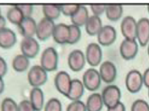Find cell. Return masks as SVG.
I'll use <instances>...</instances> for the list:
<instances>
[{"label":"cell","mask_w":149,"mask_h":111,"mask_svg":"<svg viewBox=\"0 0 149 111\" xmlns=\"http://www.w3.org/2000/svg\"><path fill=\"white\" fill-rule=\"evenodd\" d=\"M84 27L88 35L95 36L98 34L103 26L100 17L92 15L91 16H89Z\"/></svg>","instance_id":"22"},{"label":"cell","mask_w":149,"mask_h":111,"mask_svg":"<svg viewBox=\"0 0 149 111\" xmlns=\"http://www.w3.org/2000/svg\"><path fill=\"white\" fill-rule=\"evenodd\" d=\"M7 18L10 22L18 26L22 21L24 17L18 5H14L8 10L7 13Z\"/></svg>","instance_id":"27"},{"label":"cell","mask_w":149,"mask_h":111,"mask_svg":"<svg viewBox=\"0 0 149 111\" xmlns=\"http://www.w3.org/2000/svg\"><path fill=\"white\" fill-rule=\"evenodd\" d=\"M126 88L130 93L140 91L143 86V75L137 70H132L127 73L125 78Z\"/></svg>","instance_id":"6"},{"label":"cell","mask_w":149,"mask_h":111,"mask_svg":"<svg viewBox=\"0 0 149 111\" xmlns=\"http://www.w3.org/2000/svg\"><path fill=\"white\" fill-rule=\"evenodd\" d=\"M42 13L44 18L54 21L61 14V7L60 5H42Z\"/></svg>","instance_id":"26"},{"label":"cell","mask_w":149,"mask_h":111,"mask_svg":"<svg viewBox=\"0 0 149 111\" xmlns=\"http://www.w3.org/2000/svg\"><path fill=\"white\" fill-rule=\"evenodd\" d=\"M2 13H1V9H0V17H2Z\"/></svg>","instance_id":"43"},{"label":"cell","mask_w":149,"mask_h":111,"mask_svg":"<svg viewBox=\"0 0 149 111\" xmlns=\"http://www.w3.org/2000/svg\"><path fill=\"white\" fill-rule=\"evenodd\" d=\"M148 96H149V89H148Z\"/></svg>","instance_id":"45"},{"label":"cell","mask_w":149,"mask_h":111,"mask_svg":"<svg viewBox=\"0 0 149 111\" xmlns=\"http://www.w3.org/2000/svg\"><path fill=\"white\" fill-rule=\"evenodd\" d=\"M123 10V6L121 5H107L104 13L108 20L117 21L122 16Z\"/></svg>","instance_id":"24"},{"label":"cell","mask_w":149,"mask_h":111,"mask_svg":"<svg viewBox=\"0 0 149 111\" xmlns=\"http://www.w3.org/2000/svg\"><path fill=\"white\" fill-rule=\"evenodd\" d=\"M148 56H149V43H148Z\"/></svg>","instance_id":"42"},{"label":"cell","mask_w":149,"mask_h":111,"mask_svg":"<svg viewBox=\"0 0 149 111\" xmlns=\"http://www.w3.org/2000/svg\"><path fill=\"white\" fill-rule=\"evenodd\" d=\"M101 77L98 70L94 68H89L83 75L82 83L84 88L91 91H97L101 85Z\"/></svg>","instance_id":"4"},{"label":"cell","mask_w":149,"mask_h":111,"mask_svg":"<svg viewBox=\"0 0 149 111\" xmlns=\"http://www.w3.org/2000/svg\"><path fill=\"white\" fill-rule=\"evenodd\" d=\"M80 5L72 4V5H60L61 7V13L65 16L71 17L74 13L78 10Z\"/></svg>","instance_id":"31"},{"label":"cell","mask_w":149,"mask_h":111,"mask_svg":"<svg viewBox=\"0 0 149 111\" xmlns=\"http://www.w3.org/2000/svg\"><path fill=\"white\" fill-rule=\"evenodd\" d=\"M70 27V38H69L67 44L73 45L78 43L81 37V28L75 25H69Z\"/></svg>","instance_id":"28"},{"label":"cell","mask_w":149,"mask_h":111,"mask_svg":"<svg viewBox=\"0 0 149 111\" xmlns=\"http://www.w3.org/2000/svg\"><path fill=\"white\" fill-rule=\"evenodd\" d=\"M18 31L24 37H34L36 34L37 22L34 18H24L18 25Z\"/></svg>","instance_id":"17"},{"label":"cell","mask_w":149,"mask_h":111,"mask_svg":"<svg viewBox=\"0 0 149 111\" xmlns=\"http://www.w3.org/2000/svg\"><path fill=\"white\" fill-rule=\"evenodd\" d=\"M6 20L3 16L0 17V31L6 28Z\"/></svg>","instance_id":"40"},{"label":"cell","mask_w":149,"mask_h":111,"mask_svg":"<svg viewBox=\"0 0 149 111\" xmlns=\"http://www.w3.org/2000/svg\"><path fill=\"white\" fill-rule=\"evenodd\" d=\"M106 7L107 5H90V8L92 12L93 15L100 17L104 13H105Z\"/></svg>","instance_id":"34"},{"label":"cell","mask_w":149,"mask_h":111,"mask_svg":"<svg viewBox=\"0 0 149 111\" xmlns=\"http://www.w3.org/2000/svg\"><path fill=\"white\" fill-rule=\"evenodd\" d=\"M29 102L36 111H41L45 106V96L40 88H32L30 91Z\"/></svg>","instance_id":"18"},{"label":"cell","mask_w":149,"mask_h":111,"mask_svg":"<svg viewBox=\"0 0 149 111\" xmlns=\"http://www.w3.org/2000/svg\"><path fill=\"white\" fill-rule=\"evenodd\" d=\"M137 21L132 16H126L121 23V31L124 38L136 40Z\"/></svg>","instance_id":"15"},{"label":"cell","mask_w":149,"mask_h":111,"mask_svg":"<svg viewBox=\"0 0 149 111\" xmlns=\"http://www.w3.org/2000/svg\"><path fill=\"white\" fill-rule=\"evenodd\" d=\"M143 85H145L148 89H149V68H148L143 73Z\"/></svg>","instance_id":"39"},{"label":"cell","mask_w":149,"mask_h":111,"mask_svg":"<svg viewBox=\"0 0 149 111\" xmlns=\"http://www.w3.org/2000/svg\"><path fill=\"white\" fill-rule=\"evenodd\" d=\"M84 89L85 88L81 80L78 79H73L72 80L70 91L66 97L72 101L80 100V99L84 95Z\"/></svg>","instance_id":"20"},{"label":"cell","mask_w":149,"mask_h":111,"mask_svg":"<svg viewBox=\"0 0 149 111\" xmlns=\"http://www.w3.org/2000/svg\"><path fill=\"white\" fill-rule=\"evenodd\" d=\"M117 32L116 29L110 25L103 26L98 34H97L99 45L109 46L116 40Z\"/></svg>","instance_id":"9"},{"label":"cell","mask_w":149,"mask_h":111,"mask_svg":"<svg viewBox=\"0 0 149 111\" xmlns=\"http://www.w3.org/2000/svg\"><path fill=\"white\" fill-rule=\"evenodd\" d=\"M16 42V34L12 29L5 28L0 31V47L2 48H11L15 45Z\"/></svg>","instance_id":"19"},{"label":"cell","mask_w":149,"mask_h":111,"mask_svg":"<svg viewBox=\"0 0 149 111\" xmlns=\"http://www.w3.org/2000/svg\"><path fill=\"white\" fill-rule=\"evenodd\" d=\"M86 62V61L85 54L82 50L76 49L70 52L69 54L67 63L70 70L73 72H79L82 70L85 66Z\"/></svg>","instance_id":"10"},{"label":"cell","mask_w":149,"mask_h":111,"mask_svg":"<svg viewBox=\"0 0 149 111\" xmlns=\"http://www.w3.org/2000/svg\"><path fill=\"white\" fill-rule=\"evenodd\" d=\"M66 111H87L86 105L81 100L72 101L67 108Z\"/></svg>","instance_id":"33"},{"label":"cell","mask_w":149,"mask_h":111,"mask_svg":"<svg viewBox=\"0 0 149 111\" xmlns=\"http://www.w3.org/2000/svg\"><path fill=\"white\" fill-rule=\"evenodd\" d=\"M88 18H89V15H88V11L86 7L80 5L78 10L70 17V20H71L72 24L81 28L83 26H85Z\"/></svg>","instance_id":"21"},{"label":"cell","mask_w":149,"mask_h":111,"mask_svg":"<svg viewBox=\"0 0 149 111\" xmlns=\"http://www.w3.org/2000/svg\"><path fill=\"white\" fill-rule=\"evenodd\" d=\"M70 27L65 24H56L52 34L54 41L60 45L67 44L70 38Z\"/></svg>","instance_id":"16"},{"label":"cell","mask_w":149,"mask_h":111,"mask_svg":"<svg viewBox=\"0 0 149 111\" xmlns=\"http://www.w3.org/2000/svg\"><path fill=\"white\" fill-rule=\"evenodd\" d=\"M148 13H149V5H148Z\"/></svg>","instance_id":"44"},{"label":"cell","mask_w":149,"mask_h":111,"mask_svg":"<svg viewBox=\"0 0 149 111\" xmlns=\"http://www.w3.org/2000/svg\"><path fill=\"white\" fill-rule=\"evenodd\" d=\"M85 105L87 111H101L104 106L101 94L98 93L89 95Z\"/></svg>","instance_id":"23"},{"label":"cell","mask_w":149,"mask_h":111,"mask_svg":"<svg viewBox=\"0 0 149 111\" xmlns=\"http://www.w3.org/2000/svg\"><path fill=\"white\" fill-rule=\"evenodd\" d=\"M131 111H149V105L143 99H137L132 105Z\"/></svg>","instance_id":"32"},{"label":"cell","mask_w":149,"mask_h":111,"mask_svg":"<svg viewBox=\"0 0 149 111\" xmlns=\"http://www.w3.org/2000/svg\"><path fill=\"white\" fill-rule=\"evenodd\" d=\"M136 39L141 46H146L149 43V19L142 18L137 21Z\"/></svg>","instance_id":"14"},{"label":"cell","mask_w":149,"mask_h":111,"mask_svg":"<svg viewBox=\"0 0 149 111\" xmlns=\"http://www.w3.org/2000/svg\"><path fill=\"white\" fill-rule=\"evenodd\" d=\"M44 111H62L61 102L56 98H51L44 106Z\"/></svg>","instance_id":"29"},{"label":"cell","mask_w":149,"mask_h":111,"mask_svg":"<svg viewBox=\"0 0 149 111\" xmlns=\"http://www.w3.org/2000/svg\"><path fill=\"white\" fill-rule=\"evenodd\" d=\"M101 96L104 106L107 108H111L121 102V92L116 85H109L103 89Z\"/></svg>","instance_id":"2"},{"label":"cell","mask_w":149,"mask_h":111,"mask_svg":"<svg viewBox=\"0 0 149 111\" xmlns=\"http://www.w3.org/2000/svg\"><path fill=\"white\" fill-rule=\"evenodd\" d=\"M40 45L34 37H24L20 44L21 54L28 59L36 57L40 51Z\"/></svg>","instance_id":"5"},{"label":"cell","mask_w":149,"mask_h":111,"mask_svg":"<svg viewBox=\"0 0 149 111\" xmlns=\"http://www.w3.org/2000/svg\"><path fill=\"white\" fill-rule=\"evenodd\" d=\"M107 111H126V108L124 103L120 102L118 105H116L113 108H107Z\"/></svg>","instance_id":"38"},{"label":"cell","mask_w":149,"mask_h":111,"mask_svg":"<svg viewBox=\"0 0 149 111\" xmlns=\"http://www.w3.org/2000/svg\"><path fill=\"white\" fill-rule=\"evenodd\" d=\"M86 61L91 67L98 66L102 59V50L97 43H90L86 49Z\"/></svg>","instance_id":"7"},{"label":"cell","mask_w":149,"mask_h":111,"mask_svg":"<svg viewBox=\"0 0 149 111\" xmlns=\"http://www.w3.org/2000/svg\"><path fill=\"white\" fill-rule=\"evenodd\" d=\"M18 111H36L29 100L24 99L18 105Z\"/></svg>","instance_id":"36"},{"label":"cell","mask_w":149,"mask_h":111,"mask_svg":"<svg viewBox=\"0 0 149 111\" xmlns=\"http://www.w3.org/2000/svg\"><path fill=\"white\" fill-rule=\"evenodd\" d=\"M18 7L22 12L24 18H30L32 15L34 7L32 5H18Z\"/></svg>","instance_id":"35"},{"label":"cell","mask_w":149,"mask_h":111,"mask_svg":"<svg viewBox=\"0 0 149 111\" xmlns=\"http://www.w3.org/2000/svg\"><path fill=\"white\" fill-rule=\"evenodd\" d=\"M120 54L125 60H131L137 56L138 52V44L136 40L124 39L119 47Z\"/></svg>","instance_id":"11"},{"label":"cell","mask_w":149,"mask_h":111,"mask_svg":"<svg viewBox=\"0 0 149 111\" xmlns=\"http://www.w3.org/2000/svg\"><path fill=\"white\" fill-rule=\"evenodd\" d=\"M54 21L43 18L37 24L36 34L37 39L41 41H44L52 37L54 29L55 27Z\"/></svg>","instance_id":"8"},{"label":"cell","mask_w":149,"mask_h":111,"mask_svg":"<svg viewBox=\"0 0 149 111\" xmlns=\"http://www.w3.org/2000/svg\"><path fill=\"white\" fill-rule=\"evenodd\" d=\"M72 79L69 73L60 71L54 77V85L56 90L64 96H67L71 86Z\"/></svg>","instance_id":"13"},{"label":"cell","mask_w":149,"mask_h":111,"mask_svg":"<svg viewBox=\"0 0 149 111\" xmlns=\"http://www.w3.org/2000/svg\"><path fill=\"white\" fill-rule=\"evenodd\" d=\"M58 55L56 49L48 47L43 50L40 57V66L48 73L54 72L58 67Z\"/></svg>","instance_id":"1"},{"label":"cell","mask_w":149,"mask_h":111,"mask_svg":"<svg viewBox=\"0 0 149 111\" xmlns=\"http://www.w3.org/2000/svg\"><path fill=\"white\" fill-rule=\"evenodd\" d=\"M2 111H18V104L11 98H5L1 105Z\"/></svg>","instance_id":"30"},{"label":"cell","mask_w":149,"mask_h":111,"mask_svg":"<svg viewBox=\"0 0 149 111\" xmlns=\"http://www.w3.org/2000/svg\"><path fill=\"white\" fill-rule=\"evenodd\" d=\"M5 90V82L2 77H0V94Z\"/></svg>","instance_id":"41"},{"label":"cell","mask_w":149,"mask_h":111,"mask_svg":"<svg viewBox=\"0 0 149 111\" xmlns=\"http://www.w3.org/2000/svg\"><path fill=\"white\" fill-rule=\"evenodd\" d=\"M27 79L33 88H40L46 83L48 73L40 65H34L29 70Z\"/></svg>","instance_id":"3"},{"label":"cell","mask_w":149,"mask_h":111,"mask_svg":"<svg viewBox=\"0 0 149 111\" xmlns=\"http://www.w3.org/2000/svg\"><path fill=\"white\" fill-rule=\"evenodd\" d=\"M99 73L101 80L104 83L110 84L116 78L117 69L112 61H105L100 65Z\"/></svg>","instance_id":"12"},{"label":"cell","mask_w":149,"mask_h":111,"mask_svg":"<svg viewBox=\"0 0 149 111\" xmlns=\"http://www.w3.org/2000/svg\"><path fill=\"white\" fill-rule=\"evenodd\" d=\"M8 72V64L6 61L0 57V77H3Z\"/></svg>","instance_id":"37"},{"label":"cell","mask_w":149,"mask_h":111,"mask_svg":"<svg viewBox=\"0 0 149 111\" xmlns=\"http://www.w3.org/2000/svg\"><path fill=\"white\" fill-rule=\"evenodd\" d=\"M30 64L29 59L22 54H18L14 57L12 62L13 68L18 73H23L27 70Z\"/></svg>","instance_id":"25"}]
</instances>
